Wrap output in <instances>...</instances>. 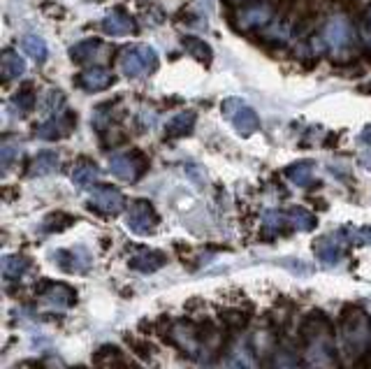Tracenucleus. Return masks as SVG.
Masks as SVG:
<instances>
[{"instance_id":"1","label":"nucleus","mask_w":371,"mask_h":369,"mask_svg":"<svg viewBox=\"0 0 371 369\" xmlns=\"http://www.w3.org/2000/svg\"><path fill=\"white\" fill-rule=\"evenodd\" d=\"M346 335V348L350 353H364L369 351V318L367 314L355 307V304H346L341 309V318H339Z\"/></svg>"},{"instance_id":"2","label":"nucleus","mask_w":371,"mask_h":369,"mask_svg":"<svg viewBox=\"0 0 371 369\" xmlns=\"http://www.w3.org/2000/svg\"><path fill=\"white\" fill-rule=\"evenodd\" d=\"M119 66H121V72L130 79L146 77V74L158 70V54L149 44H135V47H128L126 52L121 54Z\"/></svg>"},{"instance_id":"3","label":"nucleus","mask_w":371,"mask_h":369,"mask_svg":"<svg viewBox=\"0 0 371 369\" xmlns=\"http://www.w3.org/2000/svg\"><path fill=\"white\" fill-rule=\"evenodd\" d=\"M323 42L330 47V52L334 59H343L353 52L355 47V30L350 26L346 17L337 14L328 21V26L323 30Z\"/></svg>"},{"instance_id":"4","label":"nucleus","mask_w":371,"mask_h":369,"mask_svg":"<svg viewBox=\"0 0 371 369\" xmlns=\"http://www.w3.org/2000/svg\"><path fill=\"white\" fill-rule=\"evenodd\" d=\"M146 170H149V158L139 149H130L126 154L110 156V172L121 181L135 183L146 174Z\"/></svg>"},{"instance_id":"5","label":"nucleus","mask_w":371,"mask_h":369,"mask_svg":"<svg viewBox=\"0 0 371 369\" xmlns=\"http://www.w3.org/2000/svg\"><path fill=\"white\" fill-rule=\"evenodd\" d=\"M126 198L117 186H107V183H98L91 188V200H88V209L100 216H117L123 212Z\"/></svg>"},{"instance_id":"6","label":"nucleus","mask_w":371,"mask_h":369,"mask_svg":"<svg viewBox=\"0 0 371 369\" xmlns=\"http://www.w3.org/2000/svg\"><path fill=\"white\" fill-rule=\"evenodd\" d=\"M223 114L232 121L234 130L239 132L241 137H251L255 130H260V119L251 107L241 103L239 98H228L223 103Z\"/></svg>"},{"instance_id":"7","label":"nucleus","mask_w":371,"mask_h":369,"mask_svg":"<svg viewBox=\"0 0 371 369\" xmlns=\"http://www.w3.org/2000/svg\"><path fill=\"white\" fill-rule=\"evenodd\" d=\"M272 19V8L262 0H253V3H246L237 10L234 14V28L241 30V33H253V30H260L270 23Z\"/></svg>"},{"instance_id":"8","label":"nucleus","mask_w":371,"mask_h":369,"mask_svg":"<svg viewBox=\"0 0 371 369\" xmlns=\"http://www.w3.org/2000/svg\"><path fill=\"white\" fill-rule=\"evenodd\" d=\"M158 223H161V216L149 200H135L128 207L126 226L135 235H151Z\"/></svg>"},{"instance_id":"9","label":"nucleus","mask_w":371,"mask_h":369,"mask_svg":"<svg viewBox=\"0 0 371 369\" xmlns=\"http://www.w3.org/2000/svg\"><path fill=\"white\" fill-rule=\"evenodd\" d=\"M346 237V230H339L334 235H328V237H321L313 244V253L318 256V260H323L325 265H339L341 258L346 256V244L348 241L343 239Z\"/></svg>"},{"instance_id":"10","label":"nucleus","mask_w":371,"mask_h":369,"mask_svg":"<svg viewBox=\"0 0 371 369\" xmlns=\"http://www.w3.org/2000/svg\"><path fill=\"white\" fill-rule=\"evenodd\" d=\"M74 123H77V114L74 112H63V114H59V117H49L44 123L37 126L35 135L40 139H49V142H54V139L66 137L70 130H74Z\"/></svg>"},{"instance_id":"11","label":"nucleus","mask_w":371,"mask_h":369,"mask_svg":"<svg viewBox=\"0 0 371 369\" xmlns=\"http://www.w3.org/2000/svg\"><path fill=\"white\" fill-rule=\"evenodd\" d=\"M102 30L112 37H126V35H132L137 30V23L135 19L130 17V12L123 10V8H114L105 14L102 19Z\"/></svg>"},{"instance_id":"12","label":"nucleus","mask_w":371,"mask_h":369,"mask_svg":"<svg viewBox=\"0 0 371 369\" xmlns=\"http://www.w3.org/2000/svg\"><path fill=\"white\" fill-rule=\"evenodd\" d=\"M74 81H77V86L84 88V91H88V93H100V91H107V88L117 81V77H114L107 68L91 66L88 70H84V72L77 74Z\"/></svg>"},{"instance_id":"13","label":"nucleus","mask_w":371,"mask_h":369,"mask_svg":"<svg viewBox=\"0 0 371 369\" xmlns=\"http://www.w3.org/2000/svg\"><path fill=\"white\" fill-rule=\"evenodd\" d=\"M54 260L59 263V267L66 272V275H79V272H86L88 267H91V253H88L84 246L56 251Z\"/></svg>"},{"instance_id":"14","label":"nucleus","mask_w":371,"mask_h":369,"mask_svg":"<svg viewBox=\"0 0 371 369\" xmlns=\"http://www.w3.org/2000/svg\"><path fill=\"white\" fill-rule=\"evenodd\" d=\"M100 177V170L91 158H79L77 163L70 165V179L77 188H93Z\"/></svg>"},{"instance_id":"15","label":"nucleus","mask_w":371,"mask_h":369,"mask_svg":"<svg viewBox=\"0 0 371 369\" xmlns=\"http://www.w3.org/2000/svg\"><path fill=\"white\" fill-rule=\"evenodd\" d=\"M128 265H130V270L142 272V275H153V272H158L161 267L168 265V256H165V251L149 249V251H142L137 253V256H132L128 260Z\"/></svg>"},{"instance_id":"16","label":"nucleus","mask_w":371,"mask_h":369,"mask_svg":"<svg viewBox=\"0 0 371 369\" xmlns=\"http://www.w3.org/2000/svg\"><path fill=\"white\" fill-rule=\"evenodd\" d=\"M195 121H197V114L193 110H186V112L174 114V117L165 123V137L177 139V137L190 135L193 128H195Z\"/></svg>"},{"instance_id":"17","label":"nucleus","mask_w":371,"mask_h":369,"mask_svg":"<svg viewBox=\"0 0 371 369\" xmlns=\"http://www.w3.org/2000/svg\"><path fill=\"white\" fill-rule=\"evenodd\" d=\"M102 52H105V44L100 40H84V42H77L72 49H70V59L74 63H93L98 61Z\"/></svg>"},{"instance_id":"18","label":"nucleus","mask_w":371,"mask_h":369,"mask_svg":"<svg viewBox=\"0 0 371 369\" xmlns=\"http://www.w3.org/2000/svg\"><path fill=\"white\" fill-rule=\"evenodd\" d=\"M0 72H3V81H12V79L23 77L26 61L14 52V49H5L3 56H0Z\"/></svg>"},{"instance_id":"19","label":"nucleus","mask_w":371,"mask_h":369,"mask_svg":"<svg viewBox=\"0 0 371 369\" xmlns=\"http://www.w3.org/2000/svg\"><path fill=\"white\" fill-rule=\"evenodd\" d=\"M313 170H316V163L313 161H297L285 168V177L295 183V186L313 188Z\"/></svg>"},{"instance_id":"20","label":"nucleus","mask_w":371,"mask_h":369,"mask_svg":"<svg viewBox=\"0 0 371 369\" xmlns=\"http://www.w3.org/2000/svg\"><path fill=\"white\" fill-rule=\"evenodd\" d=\"M181 47L190 56H193V59L202 61L204 66H209L211 59H214V52H211V47L202 40V37H197V35H183L181 37Z\"/></svg>"},{"instance_id":"21","label":"nucleus","mask_w":371,"mask_h":369,"mask_svg":"<svg viewBox=\"0 0 371 369\" xmlns=\"http://www.w3.org/2000/svg\"><path fill=\"white\" fill-rule=\"evenodd\" d=\"M285 216H288V223H290L292 230L311 232V230H316V226H318V219L304 207H292Z\"/></svg>"},{"instance_id":"22","label":"nucleus","mask_w":371,"mask_h":369,"mask_svg":"<svg viewBox=\"0 0 371 369\" xmlns=\"http://www.w3.org/2000/svg\"><path fill=\"white\" fill-rule=\"evenodd\" d=\"M44 300H47L49 307L63 309V307H70V304L77 302V292H74V288H70L66 283H54V288L44 295Z\"/></svg>"},{"instance_id":"23","label":"nucleus","mask_w":371,"mask_h":369,"mask_svg":"<svg viewBox=\"0 0 371 369\" xmlns=\"http://www.w3.org/2000/svg\"><path fill=\"white\" fill-rule=\"evenodd\" d=\"M59 165H61V158L56 151H40V154L33 158V163H30V174L35 177L51 174L54 170H59Z\"/></svg>"},{"instance_id":"24","label":"nucleus","mask_w":371,"mask_h":369,"mask_svg":"<svg viewBox=\"0 0 371 369\" xmlns=\"http://www.w3.org/2000/svg\"><path fill=\"white\" fill-rule=\"evenodd\" d=\"M219 318H221L223 330L230 332V335L241 332V330H246V326H248V316L244 314V311H239V309H221Z\"/></svg>"},{"instance_id":"25","label":"nucleus","mask_w":371,"mask_h":369,"mask_svg":"<svg viewBox=\"0 0 371 369\" xmlns=\"http://www.w3.org/2000/svg\"><path fill=\"white\" fill-rule=\"evenodd\" d=\"M74 223H77V216L63 212V209H56V212L44 216L42 230L44 232H63V230H68L70 226H74Z\"/></svg>"},{"instance_id":"26","label":"nucleus","mask_w":371,"mask_h":369,"mask_svg":"<svg viewBox=\"0 0 371 369\" xmlns=\"http://www.w3.org/2000/svg\"><path fill=\"white\" fill-rule=\"evenodd\" d=\"M30 270V260L26 256H5L3 258V277L10 281H19Z\"/></svg>"},{"instance_id":"27","label":"nucleus","mask_w":371,"mask_h":369,"mask_svg":"<svg viewBox=\"0 0 371 369\" xmlns=\"http://www.w3.org/2000/svg\"><path fill=\"white\" fill-rule=\"evenodd\" d=\"M23 52L30 56L35 63H44L47 61V56H49V49H47V42H44V37L42 35H37V33H28L23 37Z\"/></svg>"},{"instance_id":"28","label":"nucleus","mask_w":371,"mask_h":369,"mask_svg":"<svg viewBox=\"0 0 371 369\" xmlns=\"http://www.w3.org/2000/svg\"><path fill=\"white\" fill-rule=\"evenodd\" d=\"M288 37H290V26H288L285 21H277L274 26L262 30V42L272 44V47H283Z\"/></svg>"},{"instance_id":"29","label":"nucleus","mask_w":371,"mask_h":369,"mask_svg":"<svg viewBox=\"0 0 371 369\" xmlns=\"http://www.w3.org/2000/svg\"><path fill=\"white\" fill-rule=\"evenodd\" d=\"M126 343L132 353L137 355L139 360L151 362L153 360V346L146 341V337H135V335H126Z\"/></svg>"},{"instance_id":"30","label":"nucleus","mask_w":371,"mask_h":369,"mask_svg":"<svg viewBox=\"0 0 371 369\" xmlns=\"http://www.w3.org/2000/svg\"><path fill=\"white\" fill-rule=\"evenodd\" d=\"M12 105L17 107V112L21 114H28L30 110L35 107V91L30 86H23L21 91H17L14 95H12Z\"/></svg>"},{"instance_id":"31","label":"nucleus","mask_w":371,"mask_h":369,"mask_svg":"<svg viewBox=\"0 0 371 369\" xmlns=\"http://www.w3.org/2000/svg\"><path fill=\"white\" fill-rule=\"evenodd\" d=\"M63 105H66V95H63L59 88H54V91H49L47 95V103H44V107H47V112L51 114V117H59Z\"/></svg>"},{"instance_id":"32","label":"nucleus","mask_w":371,"mask_h":369,"mask_svg":"<svg viewBox=\"0 0 371 369\" xmlns=\"http://www.w3.org/2000/svg\"><path fill=\"white\" fill-rule=\"evenodd\" d=\"M216 332H219V328H216V321H211V318H204L202 323H197V326H195V337L200 341L214 339Z\"/></svg>"},{"instance_id":"33","label":"nucleus","mask_w":371,"mask_h":369,"mask_svg":"<svg viewBox=\"0 0 371 369\" xmlns=\"http://www.w3.org/2000/svg\"><path fill=\"white\" fill-rule=\"evenodd\" d=\"M19 154H21V146L5 142V144H3V165H5V168H8L12 161H17Z\"/></svg>"},{"instance_id":"34","label":"nucleus","mask_w":371,"mask_h":369,"mask_svg":"<svg viewBox=\"0 0 371 369\" xmlns=\"http://www.w3.org/2000/svg\"><path fill=\"white\" fill-rule=\"evenodd\" d=\"M258 365H260V369H279L277 355H274V353H260Z\"/></svg>"},{"instance_id":"35","label":"nucleus","mask_w":371,"mask_h":369,"mask_svg":"<svg viewBox=\"0 0 371 369\" xmlns=\"http://www.w3.org/2000/svg\"><path fill=\"white\" fill-rule=\"evenodd\" d=\"M360 40H362L364 47H367L369 52H371V21H364V23H362V28H360Z\"/></svg>"},{"instance_id":"36","label":"nucleus","mask_w":371,"mask_h":369,"mask_svg":"<svg viewBox=\"0 0 371 369\" xmlns=\"http://www.w3.org/2000/svg\"><path fill=\"white\" fill-rule=\"evenodd\" d=\"M353 369H371V353H369V351H364V353L357 355V360H355Z\"/></svg>"},{"instance_id":"37","label":"nucleus","mask_w":371,"mask_h":369,"mask_svg":"<svg viewBox=\"0 0 371 369\" xmlns=\"http://www.w3.org/2000/svg\"><path fill=\"white\" fill-rule=\"evenodd\" d=\"M355 241H357V244H369L371 246V226L362 228V230L355 235Z\"/></svg>"},{"instance_id":"38","label":"nucleus","mask_w":371,"mask_h":369,"mask_svg":"<svg viewBox=\"0 0 371 369\" xmlns=\"http://www.w3.org/2000/svg\"><path fill=\"white\" fill-rule=\"evenodd\" d=\"M360 139L364 144H369L371 146V126H367V128L362 130V135H360Z\"/></svg>"},{"instance_id":"39","label":"nucleus","mask_w":371,"mask_h":369,"mask_svg":"<svg viewBox=\"0 0 371 369\" xmlns=\"http://www.w3.org/2000/svg\"><path fill=\"white\" fill-rule=\"evenodd\" d=\"M228 3H237V5L244 3V5H246V3H253V0H228Z\"/></svg>"},{"instance_id":"40","label":"nucleus","mask_w":371,"mask_h":369,"mask_svg":"<svg viewBox=\"0 0 371 369\" xmlns=\"http://www.w3.org/2000/svg\"><path fill=\"white\" fill-rule=\"evenodd\" d=\"M367 21H371V8L367 10Z\"/></svg>"},{"instance_id":"41","label":"nucleus","mask_w":371,"mask_h":369,"mask_svg":"<svg viewBox=\"0 0 371 369\" xmlns=\"http://www.w3.org/2000/svg\"><path fill=\"white\" fill-rule=\"evenodd\" d=\"M72 369H88V367H84V365H77V367H72Z\"/></svg>"}]
</instances>
